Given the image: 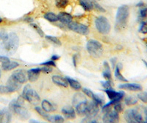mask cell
<instances>
[{
    "label": "cell",
    "mask_w": 147,
    "mask_h": 123,
    "mask_svg": "<svg viewBox=\"0 0 147 123\" xmlns=\"http://www.w3.org/2000/svg\"><path fill=\"white\" fill-rule=\"evenodd\" d=\"M9 37V34L7 33L5 31L0 32V44H2L5 43L7 41Z\"/></svg>",
    "instance_id": "37"
},
{
    "label": "cell",
    "mask_w": 147,
    "mask_h": 123,
    "mask_svg": "<svg viewBox=\"0 0 147 123\" xmlns=\"http://www.w3.org/2000/svg\"><path fill=\"white\" fill-rule=\"evenodd\" d=\"M10 60L8 57L5 55H0V62L2 64H7V63L10 62Z\"/></svg>",
    "instance_id": "46"
},
{
    "label": "cell",
    "mask_w": 147,
    "mask_h": 123,
    "mask_svg": "<svg viewBox=\"0 0 147 123\" xmlns=\"http://www.w3.org/2000/svg\"><path fill=\"white\" fill-rule=\"evenodd\" d=\"M139 32L143 34H147V22L142 21L139 27Z\"/></svg>",
    "instance_id": "39"
},
{
    "label": "cell",
    "mask_w": 147,
    "mask_h": 123,
    "mask_svg": "<svg viewBox=\"0 0 147 123\" xmlns=\"http://www.w3.org/2000/svg\"><path fill=\"white\" fill-rule=\"evenodd\" d=\"M95 27L97 31L101 34H108L111 30V25L108 19L103 16L96 17L95 19Z\"/></svg>",
    "instance_id": "6"
},
{
    "label": "cell",
    "mask_w": 147,
    "mask_h": 123,
    "mask_svg": "<svg viewBox=\"0 0 147 123\" xmlns=\"http://www.w3.org/2000/svg\"><path fill=\"white\" fill-rule=\"evenodd\" d=\"M124 119L127 122L129 123H140L144 122V120L138 110L131 108L126 111L124 114Z\"/></svg>",
    "instance_id": "7"
},
{
    "label": "cell",
    "mask_w": 147,
    "mask_h": 123,
    "mask_svg": "<svg viewBox=\"0 0 147 123\" xmlns=\"http://www.w3.org/2000/svg\"><path fill=\"white\" fill-rule=\"evenodd\" d=\"M69 5V0H55V6L58 9H65Z\"/></svg>",
    "instance_id": "29"
},
{
    "label": "cell",
    "mask_w": 147,
    "mask_h": 123,
    "mask_svg": "<svg viewBox=\"0 0 147 123\" xmlns=\"http://www.w3.org/2000/svg\"><path fill=\"white\" fill-rule=\"evenodd\" d=\"M52 82L55 83V85H57L58 86H61V87H68L69 86V83L68 81L65 79V78H63L60 75H53L52 78Z\"/></svg>",
    "instance_id": "18"
},
{
    "label": "cell",
    "mask_w": 147,
    "mask_h": 123,
    "mask_svg": "<svg viewBox=\"0 0 147 123\" xmlns=\"http://www.w3.org/2000/svg\"><path fill=\"white\" fill-rule=\"evenodd\" d=\"M24 22H31V23H32V22H33L34 19H32V17L26 16L25 18H24Z\"/></svg>",
    "instance_id": "48"
},
{
    "label": "cell",
    "mask_w": 147,
    "mask_h": 123,
    "mask_svg": "<svg viewBox=\"0 0 147 123\" xmlns=\"http://www.w3.org/2000/svg\"><path fill=\"white\" fill-rule=\"evenodd\" d=\"M41 108L44 110L45 111H47V113H50V112H54V111L56 110V108L54 105L52 103H51L50 102L47 100V99H44L43 100L41 103Z\"/></svg>",
    "instance_id": "21"
},
{
    "label": "cell",
    "mask_w": 147,
    "mask_h": 123,
    "mask_svg": "<svg viewBox=\"0 0 147 123\" xmlns=\"http://www.w3.org/2000/svg\"><path fill=\"white\" fill-rule=\"evenodd\" d=\"M11 76L16 80L18 81V83H20L21 84H23V83H26L27 80H28V78H27V73L24 70H23V69L16 70L11 74Z\"/></svg>",
    "instance_id": "11"
},
{
    "label": "cell",
    "mask_w": 147,
    "mask_h": 123,
    "mask_svg": "<svg viewBox=\"0 0 147 123\" xmlns=\"http://www.w3.org/2000/svg\"><path fill=\"white\" fill-rule=\"evenodd\" d=\"M47 120H48L49 122L53 123H63L64 122V118L62 116L60 115H53V116H51L49 115Z\"/></svg>",
    "instance_id": "28"
},
{
    "label": "cell",
    "mask_w": 147,
    "mask_h": 123,
    "mask_svg": "<svg viewBox=\"0 0 147 123\" xmlns=\"http://www.w3.org/2000/svg\"><path fill=\"white\" fill-rule=\"evenodd\" d=\"M86 98H85V96H83L81 94H77L74 97V99H73V104L75 105H77V103H80V102L83 101V100H85Z\"/></svg>",
    "instance_id": "34"
},
{
    "label": "cell",
    "mask_w": 147,
    "mask_h": 123,
    "mask_svg": "<svg viewBox=\"0 0 147 123\" xmlns=\"http://www.w3.org/2000/svg\"><path fill=\"white\" fill-rule=\"evenodd\" d=\"M97 1H100V0H97Z\"/></svg>",
    "instance_id": "57"
},
{
    "label": "cell",
    "mask_w": 147,
    "mask_h": 123,
    "mask_svg": "<svg viewBox=\"0 0 147 123\" xmlns=\"http://www.w3.org/2000/svg\"><path fill=\"white\" fill-rule=\"evenodd\" d=\"M65 79L68 81V83H69V86L73 89L75 91H80V90L82 89V86H81L80 83L78 82L76 80L73 79L71 78H69V77H65Z\"/></svg>",
    "instance_id": "22"
},
{
    "label": "cell",
    "mask_w": 147,
    "mask_h": 123,
    "mask_svg": "<svg viewBox=\"0 0 147 123\" xmlns=\"http://www.w3.org/2000/svg\"><path fill=\"white\" fill-rule=\"evenodd\" d=\"M58 19L59 22H60L62 24L68 25L69 23L73 21V16L70 14L66 12H60L58 14Z\"/></svg>",
    "instance_id": "17"
},
{
    "label": "cell",
    "mask_w": 147,
    "mask_h": 123,
    "mask_svg": "<svg viewBox=\"0 0 147 123\" xmlns=\"http://www.w3.org/2000/svg\"><path fill=\"white\" fill-rule=\"evenodd\" d=\"M44 18L49 22H57L59 21L58 16L52 12L46 13L44 15Z\"/></svg>",
    "instance_id": "27"
},
{
    "label": "cell",
    "mask_w": 147,
    "mask_h": 123,
    "mask_svg": "<svg viewBox=\"0 0 147 123\" xmlns=\"http://www.w3.org/2000/svg\"><path fill=\"white\" fill-rule=\"evenodd\" d=\"M61 111L65 118L69 120H73L76 117V111L73 108H63Z\"/></svg>",
    "instance_id": "20"
},
{
    "label": "cell",
    "mask_w": 147,
    "mask_h": 123,
    "mask_svg": "<svg viewBox=\"0 0 147 123\" xmlns=\"http://www.w3.org/2000/svg\"><path fill=\"white\" fill-rule=\"evenodd\" d=\"M30 122H37V123H38V122H37L35 121V120H30Z\"/></svg>",
    "instance_id": "53"
},
{
    "label": "cell",
    "mask_w": 147,
    "mask_h": 123,
    "mask_svg": "<svg viewBox=\"0 0 147 123\" xmlns=\"http://www.w3.org/2000/svg\"><path fill=\"white\" fill-rule=\"evenodd\" d=\"M41 72V69L40 67L35 68V69H31L27 71V78L28 80L30 82H35L38 79L40 73Z\"/></svg>",
    "instance_id": "15"
},
{
    "label": "cell",
    "mask_w": 147,
    "mask_h": 123,
    "mask_svg": "<svg viewBox=\"0 0 147 123\" xmlns=\"http://www.w3.org/2000/svg\"><path fill=\"white\" fill-rule=\"evenodd\" d=\"M60 59V56L57 55H54L52 56V60L53 61H57V60Z\"/></svg>",
    "instance_id": "50"
},
{
    "label": "cell",
    "mask_w": 147,
    "mask_h": 123,
    "mask_svg": "<svg viewBox=\"0 0 147 123\" xmlns=\"http://www.w3.org/2000/svg\"><path fill=\"white\" fill-rule=\"evenodd\" d=\"M105 92L106 93V95H107L108 98L110 99H120L121 100L123 97H124V91H115L113 90L112 89H108L105 90Z\"/></svg>",
    "instance_id": "13"
},
{
    "label": "cell",
    "mask_w": 147,
    "mask_h": 123,
    "mask_svg": "<svg viewBox=\"0 0 147 123\" xmlns=\"http://www.w3.org/2000/svg\"><path fill=\"white\" fill-rule=\"evenodd\" d=\"M93 99L95 103H96L99 105H101L105 103V99H104V97L102 96V95H96V94H94V97H93V99Z\"/></svg>",
    "instance_id": "35"
},
{
    "label": "cell",
    "mask_w": 147,
    "mask_h": 123,
    "mask_svg": "<svg viewBox=\"0 0 147 123\" xmlns=\"http://www.w3.org/2000/svg\"><path fill=\"white\" fill-rule=\"evenodd\" d=\"M19 66V64L16 61H10L7 64H2V68L4 71H10Z\"/></svg>",
    "instance_id": "25"
},
{
    "label": "cell",
    "mask_w": 147,
    "mask_h": 123,
    "mask_svg": "<svg viewBox=\"0 0 147 123\" xmlns=\"http://www.w3.org/2000/svg\"><path fill=\"white\" fill-rule=\"evenodd\" d=\"M7 86L9 88L10 93H13L20 89L22 84L16 80L12 76H10L7 81Z\"/></svg>",
    "instance_id": "16"
},
{
    "label": "cell",
    "mask_w": 147,
    "mask_h": 123,
    "mask_svg": "<svg viewBox=\"0 0 147 123\" xmlns=\"http://www.w3.org/2000/svg\"><path fill=\"white\" fill-rule=\"evenodd\" d=\"M99 105L93 100V102L88 103L87 111L85 116H87L88 120H92L99 113Z\"/></svg>",
    "instance_id": "10"
},
{
    "label": "cell",
    "mask_w": 147,
    "mask_h": 123,
    "mask_svg": "<svg viewBox=\"0 0 147 123\" xmlns=\"http://www.w3.org/2000/svg\"><path fill=\"white\" fill-rule=\"evenodd\" d=\"M138 98L144 103H147V91L140 92L138 95Z\"/></svg>",
    "instance_id": "40"
},
{
    "label": "cell",
    "mask_w": 147,
    "mask_h": 123,
    "mask_svg": "<svg viewBox=\"0 0 147 123\" xmlns=\"http://www.w3.org/2000/svg\"><path fill=\"white\" fill-rule=\"evenodd\" d=\"M113 107H114V110L116 111L118 113H121L123 111V106H122L121 103L119 102V103H116V104L113 105Z\"/></svg>",
    "instance_id": "45"
},
{
    "label": "cell",
    "mask_w": 147,
    "mask_h": 123,
    "mask_svg": "<svg viewBox=\"0 0 147 123\" xmlns=\"http://www.w3.org/2000/svg\"><path fill=\"white\" fill-rule=\"evenodd\" d=\"M110 61H111V64H112V67L115 68V63H116V58H115V57L112 58Z\"/></svg>",
    "instance_id": "49"
},
{
    "label": "cell",
    "mask_w": 147,
    "mask_h": 123,
    "mask_svg": "<svg viewBox=\"0 0 147 123\" xmlns=\"http://www.w3.org/2000/svg\"><path fill=\"white\" fill-rule=\"evenodd\" d=\"M24 99L22 95L18 97L16 99H13V101L10 102V105H9V109L10 111H12L17 115L21 116L22 118L27 120L30 116V113L27 108L24 107Z\"/></svg>",
    "instance_id": "2"
},
{
    "label": "cell",
    "mask_w": 147,
    "mask_h": 123,
    "mask_svg": "<svg viewBox=\"0 0 147 123\" xmlns=\"http://www.w3.org/2000/svg\"><path fill=\"white\" fill-rule=\"evenodd\" d=\"M45 38L48 41H49L50 43H52V44H55L56 46H61V44H62L61 41L57 37H55V36H46Z\"/></svg>",
    "instance_id": "31"
},
{
    "label": "cell",
    "mask_w": 147,
    "mask_h": 123,
    "mask_svg": "<svg viewBox=\"0 0 147 123\" xmlns=\"http://www.w3.org/2000/svg\"><path fill=\"white\" fill-rule=\"evenodd\" d=\"M88 102L87 99L83 100V101L80 102V103H77L75 105V111L76 113L80 116H83L85 115L86 111H87L88 106Z\"/></svg>",
    "instance_id": "14"
},
{
    "label": "cell",
    "mask_w": 147,
    "mask_h": 123,
    "mask_svg": "<svg viewBox=\"0 0 147 123\" xmlns=\"http://www.w3.org/2000/svg\"><path fill=\"white\" fill-rule=\"evenodd\" d=\"M121 69H122V65L121 64H119L117 66H115V73H114L115 78L119 80L122 81V82H126L127 83V80L121 74Z\"/></svg>",
    "instance_id": "26"
},
{
    "label": "cell",
    "mask_w": 147,
    "mask_h": 123,
    "mask_svg": "<svg viewBox=\"0 0 147 123\" xmlns=\"http://www.w3.org/2000/svg\"><path fill=\"white\" fill-rule=\"evenodd\" d=\"M40 65H42V66H51V67H55V66H56V64H55V61H53V60H52V59H51L50 61H45V62H44V63H41V64H40Z\"/></svg>",
    "instance_id": "44"
},
{
    "label": "cell",
    "mask_w": 147,
    "mask_h": 123,
    "mask_svg": "<svg viewBox=\"0 0 147 123\" xmlns=\"http://www.w3.org/2000/svg\"><path fill=\"white\" fill-rule=\"evenodd\" d=\"M10 89L7 86V85L6 86L0 85V95H7V94H10Z\"/></svg>",
    "instance_id": "42"
},
{
    "label": "cell",
    "mask_w": 147,
    "mask_h": 123,
    "mask_svg": "<svg viewBox=\"0 0 147 123\" xmlns=\"http://www.w3.org/2000/svg\"><path fill=\"white\" fill-rule=\"evenodd\" d=\"M35 111H36L39 114V115H40V116H41L43 118L45 119V120H47V119H48V117H49V115L47 111H44V110L41 107L36 106L35 108Z\"/></svg>",
    "instance_id": "33"
},
{
    "label": "cell",
    "mask_w": 147,
    "mask_h": 123,
    "mask_svg": "<svg viewBox=\"0 0 147 123\" xmlns=\"http://www.w3.org/2000/svg\"><path fill=\"white\" fill-rule=\"evenodd\" d=\"M11 120V115L10 111L7 109H4L0 112V122H10Z\"/></svg>",
    "instance_id": "24"
},
{
    "label": "cell",
    "mask_w": 147,
    "mask_h": 123,
    "mask_svg": "<svg viewBox=\"0 0 147 123\" xmlns=\"http://www.w3.org/2000/svg\"><path fill=\"white\" fill-rule=\"evenodd\" d=\"M119 113H118L117 111L113 110H110V111H107L105 113V115L103 116V120L104 122L105 123H115L118 122L119 121Z\"/></svg>",
    "instance_id": "9"
},
{
    "label": "cell",
    "mask_w": 147,
    "mask_h": 123,
    "mask_svg": "<svg viewBox=\"0 0 147 123\" xmlns=\"http://www.w3.org/2000/svg\"><path fill=\"white\" fill-rule=\"evenodd\" d=\"M79 3L84 10L90 12L94 10V5L92 0H79Z\"/></svg>",
    "instance_id": "19"
},
{
    "label": "cell",
    "mask_w": 147,
    "mask_h": 123,
    "mask_svg": "<svg viewBox=\"0 0 147 123\" xmlns=\"http://www.w3.org/2000/svg\"><path fill=\"white\" fill-rule=\"evenodd\" d=\"M124 103L127 105H136L138 103V99L135 97L129 96L124 99Z\"/></svg>",
    "instance_id": "32"
},
{
    "label": "cell",
    "mask_w": 147,
    "mask_h": 123,
    "mask_svg": "<svg viewBox=\"0 0 147 123\" xmlns=\"http://www.w3.org/2000/svg\"><path fill=\"white\" fill-rule=\"evenodd\" d=\"M2 22H3V19H2V18H0V24H1Z\"/></svg>",
    "instance_id": "55"
},
{
    "label": "cell",
    "mask_w": 147,
    "mask_h": 123,
    "mask_svg": "<svg viewBox=\"0 0 147 123\" xmlns=\"http://www.w3.org/2000/svg\"><path fill=\"white\" fill-rule=\"evenodd\" d=\"M19 45V38L15 32H10L7 41L2 44H0V52L13 55L16 52Z\"/></svg>",
    "instance_id": "1"
},
{
    "label": "cell",
    "mask_w": 147,
    "mask_h": 123,
    "mask_svg": "<svg viewBox=\"0 0 147 123\" xmlns=\"http://www.w3.org/2000/svg\"><path fill=\"white\" fill-rule=\"evenodd\" d=\"M1 74H2V72H1V69H0V78H1Z\"/></svg>",
    "instance_id": "56"
},
{
    "label": "cell",
    "mask_w": 147,
    "mask_h": 123,
    "mask_svg": "<svg viewBox=\"0 0 147 123\" xmlns=\"http://www.w3.org/2000/svg\"><path fill=\"white\" fill-rule=\"evenodd\" d=\"M139 18L140 19H144L147 17V5H144L142 7H139L138 12Z\"/></svg>",
    "instance_id": "30"
},
{
    "label": "cell",
    "mask_w": 147,
    "mask_h": 123,
    "mask_svg": "<svg viewBox=\"0 0 147 123\" xmlns=\"http://www.w3.org/2000/svg\"><path fill=\"white\" fill-rule=\"evenodd\" d=\"M86 48L88 53L92 57L97 58L102 55V53H103L102 44L98 41L94 40V39L89 40L86 44Z\"/></svg>",
    "instance_id": "5"
},
{
    "label": "cell",
    "mask_w": 147,
    "mask_h": 123,
    "mask_svg": "<svg viewBox=\"0 0 147 123\" xmlns=\"http://www.w3.org/2000/svg\"><path fill=\"white\" fill-rule=\"evenodd\" d=\"M82 92H83V94H85L86 96L91 98V99H93V97H94V93L91 90L89 89H87V88H83V89H82Z\"/></svg>",
    "instance_id": "43"
},
{
    "label": "cell",
    "mask_w": 147,
    "mask_h": 123,
    "mask_svg": "<svg viewBox=\"0 0 147 123\" xmlns=\"http://www.w3.org/2000/svg\"><path fill=\"white\" fill-rule=\"evenodd\" d=\"M144 61V64H145L146 66V68H147V62H146V61Z\"/></svg>",
    "instance_id": "54"
},
{
    "label": "cell",
    "mask_w": 147,
    "mask_h": 123,
    "mask_svg": "<svg viewBox=\"0 0 147 123\" xmlns=\"http://www.w3.org/2000/svg\"><path fill=\"white\" fill-rule=\"evenodd\" d=\"M92 2H93V5H94V8L96 9L97 11L101 13H105L106 10L102 6H101L99 3H97V2H96L95 0H92Z\"/></svg>",
    "instance_id": "38"
},
{
    "label": "cell",
    "mask_w": 147,
    "mask_h": 123,
    "mask_svg": "<svg viewBox=\"0 0 147 123\" xmlns=\"http://www.w3.org/2000/svg\"><path fill=\"white\" fill-rule=\"evenodd\" d=\"M144 5H145V3H144V2H139L138 3L137 5H136V7H142V6H144Z\"/></svg>",
    "instance_id": "51"
},
{
    "label": "cell",
    "mask_w": 147,
    "mask_h": 123,
    "mask_svg": "<svg viewBox=\"0 0 147 123\" xmlns=\"http://www.w3.org/2000/svg\"><path fill=\"white\" fill-rule=\"evenodd\" d=\"M67 27H68L69 30H72L73 32L80 34V35H82V36H87L88 34L89 33V32H90L88 26L85 25V24H82V23H80V22H73L72 21L71 23H69L67 25Z\"/></svg>",
    "instance_id": "8"
},
{
    "label": "cell",
    "mask_w": 147,
    "mask_h": 123,
    "mask_svg": "<svg viewBox=\"0 0 147 123\" xmlns=\"http://www.w3.org/2000/svg\"><path fill=\"white\" fill-rule=\"evenodd\" d=\"M119 88L120 89L127 90L130 91H141L143 89L142 86L138 83H124V84L119 85Z\"/></svg>",
    "instance_id": "12"
},
{
    "label": "cell",
    "mask_w": 147,
    "mask_h": 123,
    "mask_svg": "<svg viewBox=\"0 0 147 123\" xmlns=\"http://www.w3.org/2000/svg\"><path fill=\"white\" fill-rule=\"evenodd\" d=\"M104 67L105 69V70L102 72V76L106 80H112V74H111V71L110 69V65L107 61L104 62Z\"/></svg>",
    "instance_id": "23"
},
{
    "label": "cell",
    "mask_w": 147,
    "mask_h": 123,
    "mask_svg": "<svg viewBox=\"0 0 147 123\" xmlns=\"http://www.w3.org/2000/svg\"><path fill=\"white\" fill-rule=\"evenodd\" d=\"M76 58H77V55H74L73 56V62H74V66H77V60H76Z\"/></svg>",
    "instance_id": "52"
},
{
    "label": "cell",
    "mask_w": 147,
    "mask_h": 123,
    "mask_svg": "<svg viewBox=\"0 0 147 123\" xmlns=\"http://www.w3.org/2000/svg\"><path fill=\"white\" fill-rule=\"evenodd\" d=\"M30 26H31V27H32L33 29H35V30H36V32H38V34L40 37H44V31L42 30L41 28H40V27H39L38 24H36L35 23H32H32L30 24Z\"/></svg>",
    "instance_id": "36"
},
{
    "label": "cell",
    "mask_w": 147,
    "mask_h": 123,
    "mask_svg": "<svg viewBox=\"0 0 147 123\" xmlns=\"http://www.w3.org/2000/svg\"><path fill=\"white\" fill-rule=\"evenodd\" d=\"M0 112H1V111H0Z\"/></svg>",
    "instance_id": "58"
},
{
    "label": "cell",
    "mask_w": 147,
    "mask_h": 123,
    "mask_svg": "<svg viewBox=\"0 0 147 123\" xmlns=\"http://www.w3.org/2000/svg\"><path fill=\"white\" fill-rule=\"evenodd\" d=\"M129 16V9L127 5H121L118 8L115 16V28L118 30L125 28L128 22Z\"/></svg>",
    "instance_id": "3"
},
{
    "label": "cell",
    "mask_w": 147,
    "mask_h": 123,
    "mask_svg": "<svg viewBox=\"0 0 147 123\" xmlns=\"http://www.w3.org/2000/svg\"><path fill=\"white\" fill-rule=\"evenodd\" d=\"M22 96L25 100L34 105H36L40 103V96L35 90L32 89L30 84H27L24 86Z\"/></svg>",
    "instance_id": "4"
},
{
    "label": "cell",
    "mask_w": 147,
    "mask_h": 123,
    "mask_svg": "<svg viewBox=\"0 0 147 123\" xmlns=\"http://www.w3.org/2000/svg\"><path fill=\"white\" fill-rule=\"evenodd\" d=\"M40 69H41V72L44 73H49L52 71V68L48 66H44L43 67H40Z\"/></svg>",
    "instance_id": "47"
},
{
    "label": "cell",
    "mask_w": 147,
    "mask_h": 123,
    "mask_svg": "<svg viewBox=\"0 0 147 123\" xmlns=\"http://www.w3.org/2000/svg\"><path fill=\"white\" fill-rule=\"evenodd\" d=\"M102 86H103L105 89H112V86H113L112 80H105V81H101L100 82Z\"/></svg>",
    "instance_id": "41"
}]
</instances>
